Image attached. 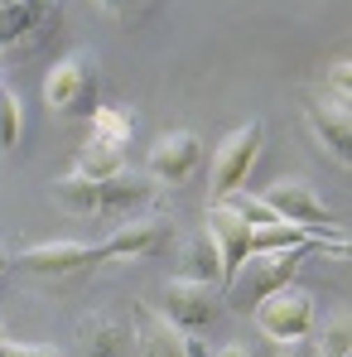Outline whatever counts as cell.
I'll return each mask as SVG.
<instances>
[{
    "instance_id": "cell-1",
    "label": "cell",
    "mask_w": 352,
    "mask_h": 357,
    "mask_svg": "<svg viewBox=\"0 0 352 357\" xmlns=\"http://www.w3.org/2000/svg\"><path fill=\"white\" fill-rule=\"evenodd\" d=\"M314 246H285V251H251L241 266H236V275L222 285V309H232V314H251L261 299L270 295V290H280V285H290L294 271L304 266V256H309Z\"/></svg>"
},
{
    "instance_id": "cell-2",
    "label": "cell",
    "mask_w": 352,
    "mask_h": 357,
    "mask_svg": "<svg viewBox=\"0 0 352 357\" xmlns=\"http://www.w3.org/2000/svg\"><path fill=\"white\" fill-rule=\"evenodd\" d=\"M44 107L49 116H92L102 102H97V59L87 49L68 54L63 63H54V73L44 77Z\"/></svg>"
},
{
    "instance_id": "cell-3",
    "label": "cell",
    "mask_w": 352,
    "mask_h": 357,
    "mask_svg": "<svg viewBox=\"0 0 352 357\" xmlns=\"http://www.w3.org/2000/svg\"><path fill=\"white\" fill-rule=\"evenodd\" d=\"M251 319H256V328H261L270 343L290 348L299 338H309V328H314V295L290 280V285H280V290H270V295L261 299V304L251 309Z\"/></svg>"
},
{
    "instance_id": "cell-4",
    "label": "cell",
    "mask_w": 352,
    "mask_h": 357,
    "mask_svg": "<svg viewBox=\"0 0 352 357\" xmlns=\"http://www.w3.org/2000/svg\"><path fill=\"white\" fill-rule=\"evenodd\" d=\"M261 198H266V208H270L280 222L309 227V232H323V237H348V227L328 213V203H323L304 178H280V183H270Z\"/></svg>"
},
{
    "instance_id": "cell-5",
    "label": "cell",
    "mask_w": 352,
    "mask_h": 357,
    "mask_svg": "<svg viewBox=\"0 0 352 357\" xmlns=\"http://www.w3.org/2000/svg\"><path fill=\"white\" fill-rule=\"evenodd\" d=\"M63 0H0V54H24L59 34Z\"/></svg>"
},
{
    "instance_id": "cell-6",
    "label": "cell",
    "mask_w": 352,
    "mask_h": 357,
    "mask_svg": "<svg viewBox=\"0 0 352 357\" xmlns=\"http://www.w3.org/2000/svg\"><path fill=\"white\" fill-rule=\"evenodd\" d=\"M261 140H266V126L261 121H246V126H236L232 135L222 140V150H217V160H213V198L208 203H222V198H232L236 188H246V174H251V165H256V155H261Z\"/></svg>"
},
{
    "instance_id": "cell-7",
    "label": "cell",
    "mask_w": 352,
    "mask_h": 357,
    "mask_svg": "<svg viewBox=\"0 0 352 357\" xmlns=\"http://www.w3.org/2000/svg\"><path fill=\"white\" fill-rule=\"evenodd\" d=\"M169 324H178L183 333H203L217 314H222V290L217 285H203V280H183L169 275L164 280V309H160Z\"/></svg>"
},
{
    "instance_id": "cell-8",
    "label": "cell",
    "mask_w": 352,
    "mask_h": 357,
    "mask_svg": "<svg viewBox=\"0 0 352 357\" xmlns=\"http://www.w3.org/2000/svg\"><path fill=\"white\" fill-rule=\"evenodd\" d=\"M198 165H203V140H198L193 130H164V135L150 145L145 174L155 178L160 188H164V183L178 188V183H188V178H193Z\"/></svg>"
},
{
    "instance_id": "cell-9",
    "label": "cell",
    "mask_w": 352,
    "mask_h": 357,
    "mask_svg": "<svg viewBox=\"0 0 352 357\" xmlns=\"http://www.w3.org/2000/svg\"><path fill=\"white\" fill-rule=\"evenodd\" d=\"M203 232L213 237L217 246V261H222V285L236 275V266L251 256V222L236 213L232 203L222 198V203H208V213H203Z\"/></svg>"
},
{
    "instance_id": "cell-10",
    "label": "cell",
    "mask_w": 352,
    "mask_h": 357,
    "mask_svg": "<svg viewBox=\"0 0 352 357\" xmlns=\"http://www.w3.org/2000/svg\"><path fill=\"white\" fill-rule=\"evenodd\" d=\"M92 266H102V256L87 241H39V246L20 251V271L44 275V280H68V275H82Z\"/></svg>"
},
{
    "instance_id": "cell-11",
    "label": "cell",
    "mask_w": 352,
    "mask_h": 357,
    "mask_svg": "<svg viewBox=\"0 0 352 357\" xmlns=\"http://www.w3.org/2000/svg\"><path fill=\"white\" fill-rule=\"evenodd\" d=\"M304 126H309V135H314V145L328 155V160H338L343 169L352 165V116L343 102H328V97H314L309 107H304Z\"/></svg>"
},
{
    "instance_id": "cell-12",
    "label": "cell",
    "mask_w": 352,
    "mask_h": 357,
    "mask_svg": "<svg viewBox=\"0 0 352 357\" xmlns=\"http://www.w3.org/2000/svg\"><path fill=\"white\" fill-rule=\"evenodd\" d=\"M160 198V183L150 174L121 169V174L97 183V218H135L140 208H150Z\"/></svg>"
},
{
    "instance_id": "cell-13",
    "label": "cell",
    "mask_w": 352,
    "mask_h": 357,
    "mask_svg": "<svg viewBox=\"0 0 352 357\" xmlns=\"http://www.w3.org/2000/svg\"><path fill=\"white\" fill-rule=\"evenodd\" d=\"M130 357H188V348H183V328L169 324L155 304H135Z\"/></svg>"
},
{
    "instance_id": "cell-14",
    "label": "cell",
    "mask_w": 352,
    "mask_h": 357,
    "mask_svg": "<svg viewBox=\"0 0 352 357\" xmlns=\"http://www.w3.org/2000/svg\"><path fill=\"white\" fill-rule=\"evenodd\" d=\"M160 241H164V227H160V222H150V218H130L125 227H116L112 237L97 246V256H102V261H135V256L155 251Z\"/></svg>"
},
{
    "instance_id": "cell-15",
    "label": "cell",
    "mask_w": 352,
    "mask_h": 357,
    "mask_svg": "<svg viewBox=\"0 0 352 357\" xmlns=\"http://www.w3.org/2000/svg\"><path fill=\"white\" fill-rule=\"evenodd\" d=\"M82 357H130V328H121L112 314H87L77 324Z\"/></svg>"
},
{
    "instance_id": "cell-16",
    "label": "cell",
    "mask_w": 352,
    "mask_h": 357,
    "mask_svg": "<svg viewBox=\"0 0 352 357\" xmlns=\"http://www.w3.org/2000/svg\"><path fill=\"white\" fill-rule=\"evenodd\" d=\"M178 275H183V280H203V285H217V290H222V261H217V246H213L208 232H193V237L183 241Z\"/></svg>"
},
{
    "instance_id": "cell-17",
    "label": "cell",
    "mask_w": 352,
    "mask_h": 357,
    "mask_svg": "<svg viewBox=\"0 0 352 357\" xmlns=\"http://www.w3.org/2000/svg\"><path fill=\"white\" fill-rule=\"evenodd\" d=\"M54 203L72 218H97V178H82V174H59L49 183Z\"/></svg>"
},
{
    "instance_id": "cell-18",
    "label": "cell",
    "mask_w": 352,
    "mask_h": 357,
    "mask_svg": "<svg viewBox=\"0 0 352 357\" xmlns=\"http://www.w3.org/2000/svg\"><path fill=\"white\" fill-rule=\"evenodd\" d=\"M125 169V150H112V145H97V140H87L82 150H77V165H72V174H82V178H112Z\"/></svg>"
},
{
    "instance_id": "cell-19",
    "label": "cell",
    "mask_w": 352,
    "mask_h": 357,
    "mask_svg": "<svg viewBox=\"0 0 352 357\" xmlns=\"http://www.w3.org/2000/svg\"><path fill=\"white\" fill-rule=\"evenodd\" d=\"M20 135H24V112H20V92L5 82L0 73V155H15L20 150Z\"/></svg>"
},
{
    "instance_id": "cell-20",
    "label": "cell",
    "mask_w": 352,
    "mask_h": 357,
    "mask_svg": "<svg viewBox=\"0 0 352 357\" xmlns=\"http://www.w3.org/2000/svg\"><path fill=\"white\" fill-rule=\"evenodd\" d=\"M87 121H92V140H97V145L125 150V140H130V116H125L121 107H97Z\"/></svg>"
},
{
    "instance_id": "cell-21",
    "label": "cell",
    "mask_w": 352,
    "mask_h": 357,
    "mask_svg": "<svg viewBox=\"0 0 352 357\" xmlns=\"http://www.w3.org/2000/svg\"><path fill=\"white\" fill-rule=\"evenodd\" d=\"M348 348H352V314L338 309V314L323 324V333L314 338V353L319 357H348Z\"/></svg>"
},
{
    "instance_id": "cell-22",
    "label": "cell",
    "mask_w": 352,
    "mask_h": 357,
    "mask_svg": "<svg viewBox=\"0 0 352 357\" xmlns=\"http://www.w3.org/2000/svg\"><path fill=\"white\" fill-rule=\"evenodd\" d=\"M227 203H232V208L241 213V218H246V222H251V227H266V222H280V218H275V213L266 208V198H261V193H246V188H236V193L227 198Z\"/></svg>"
},
{
    "instance_id": "cell-23",
    "label": "cell",
    "mask_w": 352,
    "mask_h": 357,
    "mask_svg": "<svg viewBox=\"0 0 352 357\" xmlns=\"http://www.w3.org/2000/svg\"><path fill=\"white\" fill-rule=\"evenodd\" d=\"M328 102H343V107L352 102V68H348V59H338L333 73H328Z\"/></svg>"
},
{
    "instance_id": "cell-24",
    "label": "cell",
    "mask_w": 352,
    "mask_h": 357,
    "mask_svg": "<svg viewBox=\"0 0 352 357\" xmlns=\"http://www.w3.org/2000/svg\"><path fill=\"white\" fill-rule=\"evenodd\" d=\"M0 357H63L59 348H44V343H0Z\"/></svg>"
},
{
    "instance_id": "cell-25",
    "label": "cell",
    "mask_w": 352,
    "mask_h": 357,
    "mask_svg": "<svg viewBox=\"0 0 352 357\" xmlns=\"http://www.w3.org/2000/svg\"><path fill=\"white\" fill-rule=\"evenodd\" d=\"M280 357H319V353H314V343H309V338H299V343H290Z\"/></svg>"
},
{
    "instance_id": "cell-26",
    "label": "cell",
    "mask_w": 352,
    "mask_h": 357,
    "mask_svg": "<svg viewBox=\"0 0 352 357\" xmlns=\"http://www.w3.org/2000/svg\"><path fill=\"white\" fill-rule=\"evenodd\" d=\"M102 5H107V10H116V15H130V10H140L145 0H102Z\"/></svg>"
},
{
    "instance_id": "cell-27",
    "label": "cell",
    "mask_w": 352,
    "mask_h": 357,
    "mask_svg": "<svg viewBox=\"0 0 352 357\" xmlns=\"http://www.w3.org/2000/svg\"><path fill=\"white\" fill-rule=\"evenodd\" d=\"M208 357H251L241 343H232V348H217V353H208Z\"/></svg>"
},
{
    "instance_id": "cell-28",
    "label": "cell",
    "mask_w": 352,
    "mask_h": 357,
    "mask_svg": "<svg viewBox=\"0 0 352 357\" xmlns=\"http://www.w3.org/2000/svg\"><path fill=\"white\" fill-rule=\"evenodd\" d=\"M5 271H10V251L0 246V275H5Z\"/></svg>"
},
{
    "instance_id": "cell-29",
    "label": "cell",
    "mask_w": 352,
    "mask_h": 357,
    "mask_svg": "<svg viewBox=\"0 0 352 357\" xmlns=\"http://www.w3.org/2000/svg\"><path fill=\"white\" fill-rule=\"evenodd\" d=\"M0 343H5V328H0Z\"/></svg>"
}]
</instances>
